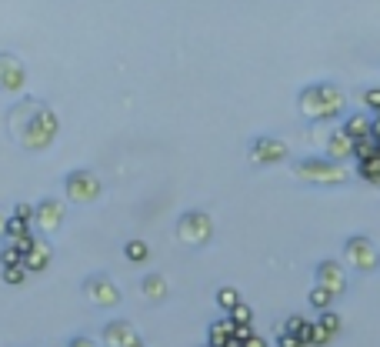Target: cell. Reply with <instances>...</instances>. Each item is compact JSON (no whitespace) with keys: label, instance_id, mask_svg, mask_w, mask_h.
I'll return each mask as SVG.
<instances>
[{"label":"cell","instance_id":"1","mask_svg":"<svg viewBox=\"0 0 380 347\" xmlns=\"http://www.w3.org/2000/svg\"><path fill=\"white\" fill-rule=\"evenodd\" d=\"M7 130L24 151H47L61 130V120H57V111L44 101L20 97L7 114Z\"/></svg>","mask_w":380,"mask_h":347},{"label":"cell","instance_id":"2","mask_svg":"<svg viewBox=\"0 0 380 347\" xmlns=\"http://www.w3.org/2000/svg\"><path fill=\"white\" fill-rule=\"evenodd\" d=\"M347 107V97L337 84L330 80H317V84H307L300 94H297V111L300 117H307L310 124H327L334 117L343 114Z\"/></svg>","mask_w":380,"mask_h":347},{"label":"cell","instance_id":"3","mask_svg":"<svg viewBox=\"0 0 380 347\" xmlns=\"http://www.w3.org/2000/svg\"><path fill=\"white\" fill-rule=\"evenodd\" d=\"M293 177L304 180V184H324V187H337L350 177L343 164L327 160V157H300L293 160Z\"/></svg>","mask_w":380,"mask_h":347},{"label":"cell","instance_id":"4","mask_svg":"<svg viewBox=\"0 0 380 347\" xmlns=\"http://www.w3.org/2000/svg\"><path fill=\"white\" fill-rule=\"evenodd\" d=\"M214 237V217L207 210H184L177 220V241L190 247H203L210 244Z\"/></svg>","mask_w":380,"mask_h":347},{"label":"cell","instance_id":"5","mask_svg":"<svg viewBox=\"0 0 380 347\" xmlns=\"http://www.w3.org/2000/svg\"><path fill=\"white\" fill-rule=\"evenodd\" d=\"M343 260H347L354 270H360V274H370V270L380 267V251L370 237L354 234V237L343 241Z\"/></svg>","mask_w":380,"mask_h":347},{"label":"cell","instance_id":"6","mask_svg":"<svg viewBox=\"0 0 380 347\" xmlns=\"http://www.w3.org/2000/svg\"><path fill=\"white\" fill-rule=\"evenodd\" d=\"M101 191H103V184L94 170H70V174L63 177V194H67V201H74V204H94V201L101 197Z\"/></svg>","mask_w":380,"mask_h":347},{"label":"cell","instance_id":"7","mask_svg":"<svg viewBox=\"0 0 380 347\" xmlns=\"http://www.w3.org/2000/svg\"><path fill=\"white\" fill-rule=\"evenodd\" d=\"M291 154V147L280 141V137H270V134H260V137H253L247 144V157H251V164H280V160H287Z\"/></svg>","mask_w":380,"mask_h":347},{"label":"cell","instance_id":"8","mask_svg":"<svg viewBox=\"0 0 380 347\" xmlns=\"http://www.w3.org/2000/svg\"><path fill=\"white\" fill-rule=\"evenodd\" d=\"M84 297L94 308H117L120 304V287L107 274H90V277H84Z\"/></svg>","mask_w":380,"mask_h":347},{"label":"cell","instance_id":"9","mask_svg":"<svg viewBox=\"0 0 380 347\" xmlns=\"http://www.w3.org/2000/svg\"><path fill=\"white\" fill-rule=\"evenodd\" d=\"M27 87V67L17 53H0V90L20 94Z\"/></svg>","mask_w":380,"mask_h":347},{"label":"cell","instance_id":"10","mask_svg":"<svg viewBox=\"0 0 380 347\" xmlns=\"http://www.w3.org/2000/svg\"><path fill=\"white\" fill-rule=\"evenodd\" d=\"M63 217H67V204L57 201V197H44L40 204H34V224H37L44 234L61 231Z\"/></svg>","mask_w":380,"mask_h":347},{"label":"cell","instance_id":"11","mask_svg":"<svg viewBox=\"0 0 380 347\" xmlns=\"http://www.w3.org/2000/svg\"><path fill=\"white\" fill-rule=\"evenodd\" d=\"M314 277H317V284H320L324 291H330L334 297H341L343 291H347V270H343L341 260H320L314 267Z\"/></svg>","mask_w":380,"mask_h":347},{"label":"cell","instance_id":"12","mask_svg":"<svg viewBox=\"0 0 380 347\" xmlns=\"http://www.w3.org/2000/svg\"><path fill=\"white\" fill-rule=\"evenodd\" d=\"M144 337L130 321H110L103 324V347H140Z\"/></svg>","mask_w":380,"mask_h":347},{"label":"cell","instance_id":"13","mask_svg":"<svg viewBox=\"0 0 380 347\" xmlns=\"http://www.w3.org/2000/svg\"><path fill=\"white\" fill-rule=\"evenodd\" d=\"M324 157L327 160H337V164L350 160L354 157V141L341 127H324Z\"/></svg>","mask_w":380,"mask_h":347},{"label":"cell","instance_id":"14","mask_svg":"<svg viewBox=\"0 0 380 347\" xmlns=\"http://www.w3.org/2000/svg\"><path fill=\"white\" fill-rule=\"evenodd\" d=\"M341 130L350 137V141H367V137H374V117L364 114V111H357V114H347L343 117Z\"/></svg>","mask_w":380,"mask_h":347},{"label":"cell","instance_id":"15","mask_svg":"<svg viewBox=\"0 0 380 347\" xmlns=\"http://www.w3.org/2000/svg\"><path fill=\"white\" fill-rule=\"evenodd\" d=\"M207 347H234V321L220 317L207 327Z\"/></svg>","mask_w":380,"mask_h":347},{"label":"cell","instance_id":"16","mask_svg":"<svg viewBox=\"0 0 380 347\" xmlns=\"http://www.w3.org/2000/svg\"><path fill=\"white\" fill-rule=\"evenodd\" d=\"M47 264H51V244L37 237V244L24 254V267L27 274H37V270H47Z\"/></svg>","mask_w":380,"mask_h":347},{"label":"cell","instance_id":"17","mask_svg":"<svg viewBox=\"0 0 380 347\" xmlns=\"http://www.w3.org/2000/svg\"><path fill=\"white\" fill-rule=\"evenodd\" d=\"M167 291H170V284H167L164 274H147V277L140 281V294L147 297V301H164Z\"/></svg>","mask_w":380,"mask_h":347},{"label":"cell","instance_id":"18","mask_svg":"<svg viewBox=\"0 0 380 347\" xmlns=\"http://www.w3.org/2000/svg\"><path fill=\"white\" fill-rule=\"evenodd\" d=\"M124 258L130 260V264H144V260L151 258V247H147V241H127L124 244Z\"/></svg>","mask_w":380,"mask_h":347},{"label":"cell","instance_id":"19","mask_svg":"<svg viewBox=\"0 0 380 347\" xmlns=\"http://www.w3.org/2000/svg\"><path fill=\"white\" fill-rule=\"evenodd\" d=\"M357 174L367 180V184H380V157H367V160H357Z\"/></svg>","mask_w":380,"mask_h":347},{"label":"cell","instance_id":"20","mask_svg":"<svg viewBox=\"0 0 380 347\" xmlns=\"http://www.w3.org/2000/svg\"><path fill=\"white\" fill-rule=\"evenodd\" d=\"M214 301H217V308H224V310L230 314V310L241 304V294H237V287H217Z\"/></svg>","mask_w":380,"mask_h":347},{"label":"cell","instance_id":"21","mask_svg":"<svg viewBox=\"0 0 380 347\" xmlns=\"http://www.w3.org/2000/svg\"><path fill=\"white\" fill-rule=\"evenodd\" d=\"M317 324H320L330 337H337V334H341V327H343V321H341V314H337V310H320Z\"/></svg>","mask_w":380,"mask_h":347},{"label":"cell","instance_id":"22","mask_svg":"<svg viewBox=\"0 0 380 347\" xmlns=\"http://www.w3.org/2000/svg\"><path fill=\"white\" fill-rule=\"evenodd\" d=\"M307 301H310V308H317V310H330V304H334V294H330V291H324L320 284H314V287H310V294H307Z\"/></svg>","mask_w":380,"mask_h":347},{"label":"cell","instance_id":"23","mask_svg":"<svg viewBox=\"0 0 380 347\" xmlns=\"http://www.w3.org/2000/svg\"><path fill=\"white\" fill-rule=\"evenodd\" d=\"M27 234H34L30 231V224L20 217H11L7 220V231H4V241H20V237H27Z\"/></svg>","mask_w":380,"mask_h":347},{"label":"cell","instance_id":"24","mask_svg":"<svg viewBox=\"0 0 380 347\" xmlns=\"http://www.w3.org/2000/svg\"><path fill=\"white\" fill-rule=\"evenodd\" d=\"M17 264H24V254L11 241H4V247H0V267H17Z\"/></svg>","mask_w":380,"mask_h":347},{"label":"cell","instance_id":"25","mask_svg":"<svg viewBox=\"0 0 380 347\" xmlns=\"http://www.w3.org/2000/svg\"><path fill=\"white\" fill-rule=\"evenodd\" d=\"M0 277H4V284L17 287V284L27 281V267H24V264H17V267H0Z\"/></svg>","mask_w":380,"mask_h":347},{"label":"cell","instance_id":"26","mask_svg":"<svg viewBox=\"0 0 380 347\" xmlns=\"http://www.w3.org/2000/svg\"><path fill=\"white\" fill-rule=\"evenodd\" d=\"M227 317H230V321H234V324H243V327H253V308H247L243 301H241V304H237V308H234V310H230Z\"/></svg>","mask_w":380,"mask_h":347},{"label":"cell","instance_id":"27","mask_svg":"<svg viewBox=\"0 0 380 347\" xmlns=\"http://www.w3.org/2000/svg\"><path fill=\"white\" fill-rule=\"evenodd\" d=\"M374 154H377V141H374V137L354 144V157H357V160H367V157H374Z\"/></svg>","mask_w":380,"mask_h":347},{"label":"cell","instance_id":"28","mask_svg":"<svg viewBox=\"0 0 380 347\" xmlns=\"http://www.w3.org/2000/svg\"><path fill=\"white\" fill-rule=\"evenodd\" d=\"M364 103H367L370 111L380 117V87H367V90H364Z\"/></svg>","mask_w":380,"mask_h":347},{"label":"cell","instance_id":"29","mask_svg":"<svg viewBox=\"0 0 380 347\" xmlns=\"http://www.w3.org/2000/svg\"><path fill=\"white\" fill-rule=\"evenodd\" d=\"M11 217H20V220H27V224H30V220H34V204L20 201V204H17V207L11 210Z\"/></svg>","mask_w":380,"mask_h":347},{"label":"cell","instance_id":"30","mask_svg":"<svg viewBox=\"0 0 380 347\" xmlns=\"http://www.w3.org/2000/svg\"><path fill=\"white\" fill-rule=\"evenodd\" d=\"M277 347H304V344H300V337L287 334V331H277Z\"/></svg>","mask_w":380,"mask_h":347},{"label":"cell","instance_id":"31","mask_svg":"<svg viewBox=\"0 0 380 347\" xmlns=\"http://www.w3.org/2000/svg\"><path fill=\"white\" fill-rule=\"evenodd\" d=\"M67 347H101L94 337H84V334H77V337H70V344Z\"/></svg>","mask_w":380,"mask_h":347},{"label":"cell","instance_id":"32","mask_svg":"<svg viewBox=\"0 0 380 347\" xmlns=\"http://www.w3.org/2000/svg\"><path fill=\"white\" fill-rule=\"evenodd\" d=\"M241 347H270V344H267V341H264V337H260V334H251V337H247V341H243Z\"/></svg>","mask_w":380,"mask_h":347},{"label":"cell","instance_id":"33","mask_svg":"<svg viewBox=\"0 0 380 347\" xmlns=\"http://www.w3.org/2000/svg\"><path fill=\"white\" fill-rule=\"evenodd\" d=\"M7 220H11V214L0 207V237H4V231H7Z\"/></svg>","mask_w":380,"mask_h":347},{"label":"cell","instance_id":"34","mask_svg":"<svg viewBox=\"0 0 380 347\" xmlns=\"http://www.w3.org/2000/svg\"><path fill=\"white\" fill-rule=\"evenodd\" d=\"M374 141H377V157H380V137H374Z\"/></svg>","mask_w":380,"mask_h":347},{"label":"cell","instance_id":"35","mask_svg":"<svg viewBox=\"0 0 380 347\" xmlns=\"http://www.w3.org/2000/svg\"><path fill=\"white\" fill-rule=\"evenodd\" d=\"M203 347H207V344H203Z\"/></svg>","mask_w":380,"mask_h":347},{"label":"cell","instance_id":"36","mask_svg":"<svg viewBox=\"0 0 380 347\" xmlns=\"http://www.w3.org/2000/svg\"><path fill=\"white\" fill-rule=\"evenodd\" d=\"M140 347H144V344H140Z\"/></svg>","mask_w":380,"mask_h":347}]
</instances>
